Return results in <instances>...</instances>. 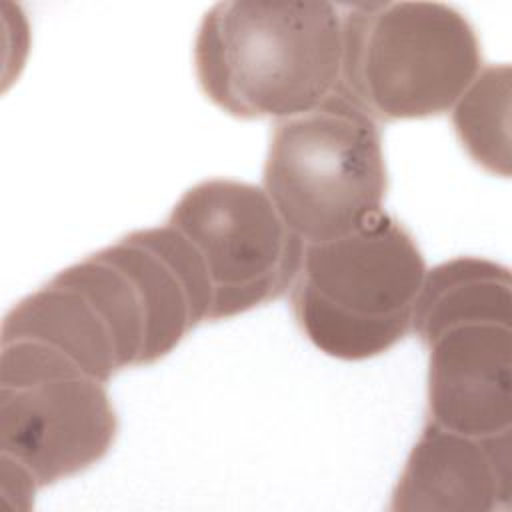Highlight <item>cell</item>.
Here are the masks:
<instances>
[{"instance_id": "6da1fadb", "label": "cell", "mask_w": 512, "mask_h": 512, "mask_svg": "<svg viewBox=\"0 0 512 512\" xmlns=\"http://www.w3.org/2000/svg\"><path fill=\"white\" fill-rule=\"evenodd\" d=\"M340 60L342 12L332 2H218L194 42L202 92L240 120L314 110L336 92Z\"/></svg>"}, {"instance_id": "7a4b0ae2", "label": "cell", "mask_w": 512, "mask_h": 512, "mask_svg": "<svg viewBox=\"0 0 512 512\" xmlns=\"http://www.w3.org/2000/svg\"><path fill=\"white\" fill-rule=\"evenodd\" d=\"M340 12L336 92L374 122L446 114L482 70L474 26L448 4L356 2Z\"/></svg>"}, {"instance_id": "3957f363", "label": "cell", "mask_w": 512, "mask_h": 512, "mask_svg": "<svg viewBox=\"0 0 512 512\" xmlns=\"http://www.w3.org/2000/svg\"><path fill=\"white\" fill-rule=\"evenodd\" d=\"M426 270L412 234L380 210L340 238L304 244L290 288L296 324L332 358L380 356L412 332Z\"/></svg>"}, {"instance_id": "277c9868", "label": "cell", "mask_w": 512, "mask_h": 512, "mask_svg": "<svg viewBox=\"0 0 512 512\" xmlns=\"http://www.w3.org/2000/svg\"><path fill=\"white\" fill-rule=\"evenodd\" d=\"M262 188L304 244L356 230L382 210L388 190L378 122L338 92L278 120Z\"/></svg>"}, {"instance_id": "5b68a950", "label": "cell", "mask_w": 512, "mask_h": 512, "mask_svg": "<svg viewBox=\"0 0 512 512\" xmlns=\"http://www.w3.org/2000/svg\"><path fill=\"white\" fill-rule=\"evenodd\" d=\"M116 434L104 382L48 344L2 342L0 452L24 464L40 488L100 462Z\"/></svg>"}, {"instance_id": "8992f818", "label": "cell", "mask_w": 512, "mask_h": 512, "mask_svg": "<svg viewBox=\"0 0 512 512\" xmlns=\"http://www.w3.org/2000/svg\"><path fill=\"white\" fill-rule=\"evenodd\" d=\"M168 224L200 252L212 282L208 322L228 320L290 292L304 240L262 186L204 180L174 204Z\"/></svg>"}, {"instance_id": "52a82bcc", "label": "cell", "mask_w": 512, "mask_h": 512, "mask_svg": "<svg viewBox=\"0 0 512 512\" xmlns=\"http://www.w3.org/2000/svg\"><path fill=\"white\" fill-rule=\"evenodd\" d=\"M428 420L474 438L512 424V324L464 322L424 344Z\"/></svg>"}, {"instance_id": "ba28073f", "label": "cell", "mask_w": 512, "mask_h": 512, "mask_svg": "<svg viewBox=\"0 0 512 512\" xmlns=\"http://www.w3.org/2000/svg\"><path fill=\"white\" fill-rule=\"evenodd\" d=\"M510 432L474 438L426 422L392 490L394 512L510 510Z\"/></svg>"}, {"instance_id": "9c48e42d", "label": "cell", "mask_w": 512, "mask_h": 512, "mask_svg": "<svg viewBox=\"0 0 512 512\" xmlns=\"http://www.w3.org/2000/svg\"><path fill=\"white\" fill-rule=\"evenodd\" d=\"M36 340L70 356L96 380H108L120 370L110 332L76 288L50 280L20 300L2 322V342Z\"/></svg>"}, {"instance_id": "30bf717a", "label": "cell", "mask_w": 512, "mask_h": 512, "mask_svg": "<svg viewBox=\"0 0 512 512\" xmlns=\"http://www.w3.org/2000/svg\"><path fill=\"white\" fill-rule=\"evenodd\" d=\"M464 322L512 324V280L504 264L460 256L426 270L412 332L426 344Z\"/></svg>"}, {"instance_id": "8fae6325", "label": "cell", "mask_w": 512, "mask_h": 512, "mask_svg": "<svg viewBox=\"0 0 512 512\" xmlns=\"http://www.w3.org/2000/svg\"><path fill=\"white\" fill-rule=\"evenodd\" d=\"M98 254L118 266L138 292L146 326L140 366L162 360L198 326L182 280L160 256L128 236Z\"/></svg>"}, {"instance_id": "7c38bea8", "label": "cell", "mask_w": 512, "mask_h": 512, "mask_svg": "<svg viewBox=\"0 0 512 512\" xmlns=\"http://www.w3.org/2000/svg\"><path fill=\"white\" fill-rule=\"evenodd\" d=\"M510 66H486L452 106V126L474 164L510 176Z\"/></svg>"}, {"instance_id": "4fadbf2b", "label": "cell", "mask_w": 512, "mask_h": 512, "mask_svg": "<svg viewBox=\"0 0 512 512\" xmlns=\"http://www.w3.org/2000/svg\"><path fill=\"white\" fill-rule=\"evenodd\" d=\"M52 280L80 290L104 320L114 342L118 368L140 366L144 348V312L132 280L98 252L76 262Z\"/></svg>"}, {"instance_id": "5bb4252c", "label": "cell", "mask_w": 512, "mask_h": 512, "mask_svg": "<svg viewBox=\"0 0 512 512\" xmlns=\"http://www.w3.org/2000/svg\"><path fill=\"white\" fill-rule=\"evenodd\" d=\"M128 238L160 256L182 280L196 324L208 320L212 308V282L204 258L196 246L168 222L164 226L134 230L128 234Z\"/></svg>"}, {"instance_id": "9a60e30c", "label": "cell", "mask_w": 512, "mask_h": 512, "mask_svg": "<svg viewBox=\"0 0 512 512\" xmlns=\"http://www.w3.org/2000/svg\"><path fill=\"white\" fill-rule=\"evenodd\" d=\"M38 488V480L24 464L0 452V496L10 508L30 510Z\"/></svg>"}]
</instances>
